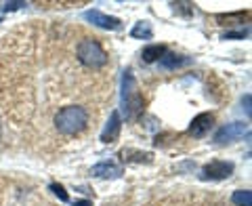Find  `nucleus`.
<instances>
[{
  "mask_svg": "<svg viewBox=\"0 0 252 206\" xmlns=\"http://www.w3.org/2000/svg\"><path fill=\"white\" fill-rule=\"evenodd\" d=\"M89 124V112L80 105H67L55 116V126L61 135H78Z\"/></svg>",
  "mask_w": 252,
  "mask_h": 206,
  "instance_id": "f257e3e1",
  "label": "nucleus"
},
{
  "mask_svg": "<svg viewBox=\"0 0 252 206\" xmlns=\"http://www.w3.org/2000/svg\"><path fill=\"white\" fill-rule=\"evenodd\" d=\"M143 95L137 89V80L130 69H126L122 76V112L126 120H135V118L143 112Z\"/></svg>",
  "mask_w": 252,
  "mask_h": 206,
  "instance_id": "f03ea898",
  "label": "nucleus"
},
{
  "mask_svg": "<svg viewBox=\"0 0 252 206\" xmlns=\"http://www.w3.org/2000/svg\"><path fill=\"white\" fill-rule=\"evenodd\" d=\"M76 55H78V61H80L82 66L93 68V69H99L107 63V53L103 51V46H101L97 40H93V38H84V40L78 44Z\"/></svg>",
  "mask_w": 252,
  "mask_h": 206,
  "instance_id": "7ed1b4c3",
  "label": "nucleus"
},
{
  "mask_svg": "<svg viewBox=\"0 0 252 206\" xmlns=\"http://www.w3.org/2000/svg\"><path fill=\"white\" fill-rule=\"evenodd\" d=\"M233 175V164L231 162H223V160H212L210 164H206L202 169V179L204 181H220Z\"/></svg>",
  "mask_w": 252,
  "mask_h": 206,
  "instance_id": "20e7f679",
  "label": "nucleus"
},
{
  "mask_svg": "<svg viewBox=\"0 0 252 206\" xmlns=\"http://www.w3.org/2000/svg\"><path fill=\"white\" fill-rule=\"evenodd\" d=\"M244 135H248V124H244V122H231V124H227V126H223V129L217 131L215 141H217V143H229V141L242 139Z\"/></svg>",
  "mask_w": 252,
  "mask_h": 206,
  "instance_id": "39448f33",
  "label": "nucleus"
},
{
  "mask_svg": "<svg viewBox=\"0 0 252 206\" xmlns=\"http://www.w3.org/2000/svg\"><path fill=\"white\" fill-rule=\"evenodd\" d=\"M84 19L91 21L93 26H97V28H103V30H120V28H122V21L118 19V17H109V15L101 13V11H97V9L86 11V13H84Z\"/></svg>",
  "mask_w": 252,
  "mask_h": 206,
  "instance_id": "423d86ee",
  "label": "nucleus"
},
{
  "mask_svg": "<svg viewBox=\"0 0 252 206\" xmlns=\"http://www.w3.org/2000/svg\"><path fill=\"white\" fill-rule=\"evenodd\" d=\"M212 124H215V116L208 114V112H204V114H198L191 120V124H189V135L195 139H200L204 137L210 129H212Z\"/></svg>",
  "mask_w": 252,
  "mask_h": 206,
  "instance_id": "0eeeda50",
  "label": "nucleus"
},
{
  "mask_svg": "<svg viewBox=\"0 0 252 206\" xmlns=\"http://www.w3.org/2000/svg\"><path fill=\"white\" fill-rule=\"evenodd\" d=\"M120 114L118 112H112L109 114V120L105 124V129L103 133H101V141L103 143H114V141L118 139V135H120Z\"/></svg>",
  "mask_w": 252,
  "mask_h": 206,
  "instance_id": "6e6552de",
  "label": "nucleus"
},
{
  "mask_svg": "<svg viewBox=\"0 0 252 206\" xmlns=\"http://www.w3.org/2000/svg\"><path fill=\"white\" fill-rule=\"evenodd\" d=\"M93 175L103 177V179H118L122 175V166H118L114 162H99L93 166Z\"/></svg>",
  "mask_w": 252,
  "mask_h": 206,
  "instance_id": "1a4fd4ad",
  "label": "nucleus"
},
{
  "mask_svg": "<svg viewBox=\"0 0 252 206\" xmlns=\"http://www.w3.org/2000/svg\"><path fill=\"white\" fill-rule=\"evenodd\" d=\"M189 63V59L187 57H183V55H177V53H164L162 55V59H160V68L162 69H177V68H181V66H187Z\"/></svg>",
  "mask_w": 252,
  "mask_h": 206,
  "instance_id": "9d476101",
  "label": "nucleus"
},
{
  "mask_svg": "<svg viewBox=\"0 0 252 206\" xmlns=\"http://www.w3.org/2000/svg\"><path fill=\"white\" fill-rule=\"evenodd\" d=\"M164 53H166V46L164 44H149L143 49V53H141V59L145 63H154V61H160Z\"/></svg>",
  "mask_w": 252,
  "mask_h": 206,
  "instance_id": "9b49d317",
  "label": "nucleus"
},
{
  "mask_svg": "<svg viewBox=\"0 0 252 206\" xmlns=\"http://www.w3.org/2000/svg\"><path fill=\"white\" fill-rule=\"evenodd\" d=\"M120 158L124 162H152V154L147 152H135V149H122Z\"/></svg>",
  "mask_w": 252,
  "mask_h": 206,
  "instance_id": "f8f14e48",
  "label": "nucleus"
},
{
  "mask_svg": "<svg viewBox=\"0 0 252 206\" xmlns=\"http://www.w3.org/2000/svg\"><path fill=\"white\" fill-rule=\"evenodd\" d=\"M132 38H145V40H149V38L154 36V30H152V23L149 21H139L135 28H132L130 32Z\"/></svg>",
  "mask_w": 252,
  "mask_h": 206,
  "instance_id": "ddd939ff",
  "label": "nucleus"
},
{
  "mask_svg": "<svg viewBox=\"0 0 252 206\" xmlns=\"http://www.w3.org/2000/svg\"><path fill=\"white\" fill-rule=\"evenodd\" d=\"M231 202L235 206H252V194H250V189H238V192H233Z\"/></svg>",
  "mask_w": 252,
  "mask_h": 206,
  "instance_id": "4468645a",
  "label": "nucleus"
},
{
  "mask_svg": "<svg viewBox=\"0 0 252 206\" xmlns=\"http://www.w3.org/2000/svg\"><path fill=\"white\" fill-rule=\"evenodd\" d=\"M244 17H248V13H229V15H217V21H223V26H227V21L229 23H242Z\"/></svg>",
  "mask_w": 252,
  "mask_h": 206,
  "instance_id": "2eb2a0df",
  "label": "nucleus"
},
{
  "mask_svg": "<svg viewBox=\"0 0 252 206\" xmlns=\"http://www.w3.org/2000/svg\"><path fill=\"white\" fill-rule=\"evenodd\" d=\"M51 192H53L55 196H57L61 202H67V200H69L67 192H65V189H63V185H59V183H51Z\"/></svg>",
  "mask_w": 252,
  "mask_h": 206,
  "instance_id": "dca6fc26",
  "label": "nucleus"
},
{
  "mask_svg": "<svg viewBox=\"0 0 252 206\" xmlns=\"http://www.w3.org/2000/svg\"><path fill=\"white\" fill-rule=\"evenodd\" d=\"M21 6H26V2H4L2 6H0V11L9 13V11H17V9H21Z\"/></svg>",
  "mask_w": 252,
  "mask_h": 206,
  "instance_id": "f3484780",
  "label": "nucleus"
},
{
  "mask_svg": "<svg viewBox=\"0 0 252 206\" xmlns=\"http://www.w3.org/2000/svg\"><path fill=\"white\" fill-rule=\"evenodd\" d=\"M248 32L242 30V32H227V34H223V40H231V38H246Z\"/></svg>",
  "mask_w": 252,
  "mask_h": 206,
  "instance_id": "a211bd4d",
  "label": "nucleus"
},
{
  "mask_svg": "<svg viewBox=\"0 0 252 206\" xmlns=\"http://www.w3.org/2000/svg\"><path fill=\"white\" fill-rule=\"evenodd\" d=\"M74 206H93V202L91 200H78V202H74Z\"/></svg>",
  "mask_w": 252,
  "mask_h": 206,
  "instance_id": "6ab92c4d",
  "label": "nucleus"
}]
</instances>
